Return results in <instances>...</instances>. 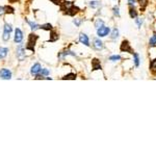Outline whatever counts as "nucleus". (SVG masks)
Returning a JSON list of instances; mask_svg holds the SVG:
<instances>
[{"mask_svg":"<svg viewBox=\"0 0 156 156\" xmlns=\"http://www.w3.org/2000/svg\"><path fill=\"white\" fill-rule=\"evenodd\" d=\"M119 36V30L117 28H114L112 30V39H117Z\"/></svg>","mask_w":156,"mask_h":156,"instance_id":"nucleus-24","label":"nucleus"},{"mask_svg":"<svg viewBox=\"0 0 156 156\" xmlns=\"http://www.w3.org/2000/svg\"><path fill=\"white\" fill-rule=\"evenodd\" d=\"M79 41H80L81 44H85V46H90L89 38H87V34H80V36H79Z\"/></svg>","mask_w":156,"mask_h":156,"instance_id":"nucleus-10","label":"nucleus"},{"mask_svg":"<svg viewBox=\"0 0 156 156\" xmlns=\"http://www.w3.org/2000/svg\"><path fill=\"white\" fill-rule=\"evenodd\" d=\"M50 1L54 3V4H61V0H50Z\"/></svg>","mask_w":156,"mask_h":156,"instance_id":"nucleus-31","label":"nucleus"},{"mask_svg":"<svg viewBox=\"0 0 156 156\" xmlns=\"http://www.w3.org/2000/svg\"><path fill=\"white\" fill-rule=\"evenodd\" d=\"M61 11H65L66 14L69 16H75L79 12V9L73 4V2H65L61 4Z\"/></svg>","mask_w":156,"mask_h":156,"instance_id":"nucleus-1","label":"nucleus"},{"mask_svg":"<svg viewBox=\"0 0 156 156\" xmlns=\"http://www.w3.org/2000/svg\"><path fill=\"white\" fill-rule=\"evenodd\" d=\"M23 40V32L21 31V29L17 28L15 30V43H21Z\"/></svg>","mask_w":156,"mask_h":156,"instance_id":"nucleus-8","label":"nucleus"},{"mask_svg":"<svg viewBox=\"0 0 156 156\" xmlns=\"http://www.w3.org/2000/svg\"><path fill=\"white\" fill-rule=\"evenodd\" d=\"M9 2H17L18 0H9Z\"/></svg>","mask_w":156,"mask_h":156,"instance_id":"nucleus-35","label":"nucleus"},{"mask_svg":"<svg viewBox=\"0 0 156 156\" xmlns=\"http://www.w3.org/2000/svg\"><path fill=\"white\" fill-rule=\"evenodd\" d=\"M93 47L96 50H101V49H103V43H102L99 39H95V40H94Z\"/></svg>","mask_w":156,"mask_h":156,"instance_id":"nucleus-11","label":"nucleus"},{"mask_svg":"<svg viewBox=\"0 0 156 156\" xmlns=\"http://www.w3.org/2000/svg\"><path fill=\"white\" fill-rule=\"evenodd\" d=\"M61 79H63V80H66V79H72V80H75V79H76V74L70 73V74H68V75L63 76Z\"/></svg>","mask_w":156,"mask_h":156,"instance_id":"nucleus-18","label":"nucleus"},{"mask_svg":"<svg viewBox=\"0 0 156 156\" xmlns=\"http://www.w3.org/2000/svg\"><path fill=\"white\" fill-rule=\"evenodd\" d=\"M150 46L151 47H154L156 46V32H154L153 36H152V38L150 39Z\"/></svg>","mask_w":156,"mask_h":156,"instance_id":"nucleus-19","label":"nucleus"},{"mask_svg":"<svg viewBox=\"0 0 156 156\" xmlns=\"http://www.w3.org/2000/svg\"><path fill=\"white\" fill-rule=\"evenodd\" d=\"M129 15H130L131 18H136L137 17V12H136V9H134L133 5H131L130 9H129Z\"/></svg>","mask_w":156,"mask_h":156,"instance_id":"nucleus-16","label":"nucleus"},{"mask_svg":"<svg viewBox=\"0 0 156 156\" xmlns=\"http://www.w3.org/2000/svg\"><path fill=\"white\" fill-rule=\"evenodd\" d=\"M11 32H12V26L9 24H4V29H3V36L2 39L4 42H7L11 38Z\"/></svg>","mask_w":156,"mask_h":156,"instance_id":"nucleus-4","label":"nucleus"},{"mask_svg":"<svg viewBox=\"0 0 156 156\" xmlns=\"http://www.w3.org/2000/svg\"><path fill=\"white\" fill-rule=\"evenodd\" d=\"M74 23H75L77 26H79L80 25V20H74Z\"/></svg>","mask_w":156,"mask_h":156,"instance_id":"nucleus-33","label":"nucleus"},{"mask_svg":"<svg viewBox=\"0 0 156 156\" xmlns=\"http://www.w3.org/2000/svg\"><path fill=\"white\" fill-rule=\"evenodd\" d=\"M103 24H104V22L102 21V20L98 19L97 21L95 22V27L98 29V28H100V27H101V26H103Z\"/></svg>","mask_w":156,"mask_h":156,"instance_id":"nucleus-23","label":"nucleus"},{"mask_svg":"<svg viewBox=\"0 0 156 156\" xmlns=\"http://www.w3.org/2000/svg\"><path fill=\"white\" fill-rule=\"evenodd\" d=\"M0 78L1 79H4V80H7V79H11L12 78V72L9 71V69H3L0 70Z\"/></svg>","mask_w":156,"mask_h":156,"instance_id":"nucleus-5","label":"nucleus"},{"mask_svg":"<svg viewBox=\"0 0 156 156\" xmlns=\"http://www.w3.org/2000/svg\"><path fill=\"white\" fill-rule=\"evenodd\" d=\"M150 70H151L152 74L156 75V58L153 59V61L150 63Z\"/></svg>","mask_w":156,"mask_h":156,"instance_id":"nucleus-15","label":"nucleus"},{"mask_svg":"<svg viewBox=\"0 0 156 156\" xmlns=\"http://www.w3.org/2000/svg\"><path fill=\"white\" fill-rule=\"evenodd\" d=\"M139 5H141V12H144L146 9V7L148 5V0H139Z\"/></svg>","mask_w":156,"mask_h":156,"instance_id":"nucleus-17","label":"nucleus"},{"mask_svg":"<svg viewBox=\"0 0 156 156\" xmlns=\"http://www.w3.org/2000/svg\"><path fill=\"white\" fill-rule=\"evenodd\" d=\"M40 28H42V29H44V30H49L50 31L51 29H52V25L51 24H44V25H41L40 26Z\"/></svg>","mask_w":156,"mask_h":156,"instance_id":"nucleus-22","label":"nucleus"},{"mask_svg":"<svg viewBox=\"0 0 156 156\" xmlns=\"http://www.w3.org/2000/svg\"><path fill=\"white\" fill-rule=\"evenodd\" d=\"M38 39H39V36H36V34H30L29 36H28V42H27L26 49L34 52V46H36V41H38Z\"/></svg>","mask_w":156,"mask_h":156,"instance_id":"nucleus-2","label":"nucleus"},{"mask_svg":"<svg viewBox=\"0 0 156 156\" xmlns=\"http://www.w3.org/2000/svg\"><path fill=\"white\" fill-rule=\"evenodd\" d=\"M120 50L122 51V52H128V53H131V54H133V50L132 48H131L130 44H129V42L127 40H124L122 42V44H121V47H120Z\"/></svg>","mask_w":156,"mask_h":156,"instance_id":"nucleus-3","label":"nucleus"},{"mask_svg":"<svg viewBox=\"0 0 156 156\" xmlns=\"http://www.w3.org/2000/svg\"><path fill=\"white\" fill-rule=\"evenodd\" d=\"M58 34H56L55 31H51L50 32V39H49V42H56L58 40Z\"/></svg>","mask_w":156,"mask_h":156,"instance_id":"nucleus-14","label":"nucleus"},{"mask_svg":"<svg viewBox=\"0 0 156 156\" xmlns=\"http://www.w3.org/2000/svg\"><path fill=\"white\" fill-rule=\"evenodd\" d=\"M136 24H137V26H139V27H141V24H143V19H141V18H137L136 19Z\"/></svg>","mask_w":156,"mask_h":156,"instance_id":"nucleus-30","label":"nucleus"},{"mask_svg":"<svg viewBox=\"0 0 156 156\" xmlns=\"http://www.w3.org/2000/svg\"><path fill=\"white\" fill-rule=\"evenodd\" d=\"M92 67H93V70L96 71V70H101V63H100V61L97 58H94L92 61Z\"/></svg>","mask_w":156,"mask_h":156,"instance_id":"nucleus-12","label":"nucleus"},{"mask_svg":"<svg viewBox=\"0 0 156 156\" xmlns=\"http://www.w3.org/2000/svg\"><path fill=\"white\" fill-rule=\"evenodd\" d=\"M41 74L42 76H47L49 75V71L47 69H41Z\"/></svg>","mask_w":156,"mask_h":156,"instance_id":"nucleus-28","label":"nucleus"},{"mask_svg":"<svg viewBox=\"0 0 156 156\" xmlns=\"http://www.w3.org/2000/svg\"><path fill=\"white\" fill-rule=\"evenodd\" d=\"M112 11H114V14L117 16V17H120V12H119V7H114V9H112Z\"/></svg>","mask_w":156,"mask_h":156,"instance_id":"nucleus-27","label":"nucleus"},{"mask_svg":"<svg viewBox=\"0 0 156 156\" xmlns=\"http://www.w3.org/2000/svg\"><path fill=\"white\" fill-rule=\"evenodd\" d=\"M4 9H5V13L7 14H14V11H15V9L11 7H4Z\"/></svg>","mask_w":156,"mask_h":156,"instance_id":"nucleus-25","label":"nucleus"},{"mask_svg":"<svg viewBox=\"0 0 156 156\" xmlns=\"http://www.w3.org/2000/svg\"><path fill=\"white\" fill-rule=\"evenodd\" d=\"M9 53V49L4 47H0V59H3Z\"/></svg>","mask_w":156,"mask_h":156,"instance_id":"nucleus-13","label":"nucleus"},{"mask_svg":"<svg viewBox=\"0 0 156 156\" xmlns=\"http://www.w3.org/2000/svg\"><path fill=\"white\" fill-rule=\"evenodd\" d=\"M109 59H110V61H120L121 56H120V55H112V56L109 57Z\"/></svg>","mask_w":156,"mask_h":156,"instance_id":"nucleus-26","label":"nucleus"},{"mask_svg":"<svg viewBox=\"0 0 156 156\" xmlns=\"http://www.w3.org/2000/svg\"><path fill=\"white\" fill-rule=\"evenodd\" d=\"M98 4H99L98 1H91V2H90V5H91L92 7H97Z\"/></svg>","mask_w":156,"mask_h":156,"instance_id":"nucleus-29","label":"nucleus"},{"mask_svg":"<svg viewBox=\"0 0 156 156\" xmlns=\"http://www.w3.org/2000/svg\"><path fill=\"white\" fill-rule=\"evenodd\" d=\"M41 69H42V67H41V65L39 63H34V66L31 67V70H30V73L32 74V75H36V74H39L41 72Z\"/></svg>","mask_w":156,"mask_h":156,"instance_id":"nucleus-9","label":"nucleus"},{"mask_svg":"<svg viewBox=\"0 0 156 156\" xmlns=\"http://www.w3.org/2000/svg\"><path fill=\"white\" fill-rule=\"evenodd\" d=\"M5 13V9H4V7H0V16L3 15Z\"/></svg>","mask_w":156,"mask_h":156,"instance_id":"nucleus-32","label":"nucleus"},{"mask_svg":"<svg viewBox=\"0 0 156 156\" xmlns=\"http://www.w3.org/2000/svg\"><path fill=\"white\" fill-rule=\"evenodd\" d=\"M27 23L29 24V26L31 27L32 30H36V29H39V28H40V26H39L38 24L34 23V22H31V21H28V20H27Z\"/></svg>","mask_w":156,"mask_h":156,"instance_id":"nucleus-20","label":"nucleus"},{"mask_svg":"<svg viewBox=\"0 0 156 156\" xmlns=\"http://www.w3.org/2000/svg\"><path fill=\"white\" fill-rule=\"evenodd\" d=\"M133 57H134V65H135V67H139V54L137 53H133Z\"/></svg>","mask_w":156,"mask_h":156,"instance_id":"nucleus-21","label":"nucleus"},{"mask_svg":"<svg viewBox=\"0 0 156 156\" xmlns=\"http://www.w3.org/2000/svg\"><path fill=\"white\" fill-rule=\"evenodd\" d=\"M109 31H110L109 27H106V26H101V27L97 29V34L99 36H106L108 34H109Z\"/></svg>","mask_w":156,"mask_h":156,"instance_id":"nucleus-6","label":"nucleus"},{"mask_svg":"<svg viewBox=\"0 0 156 156\" xmlns=\"http://www.w3.org/2000/svg\"><path fill=\"white\" fill-rule=\"evenodd\" d=\"M17 57L19 61H24V58H25V51H24L23 47L20 45V46H18L17 48Z\"/></svg>","mask_w":156,"mask_h":156,"instance_id":"nucleus-7","label":"nucleus"},{"mask_svg":"<svg viewBox=\"0 0 156 156\" xmlns=\"http://www.w3.org/2000/svg\"><path fill=\"white\" fill-rule=\"evenodd\" d=\"M128 2H129V4H130V5H134L135 0H128Z\"/></svg>","mask_w":156,"mask_h":156,"instance_id":"nucleus-34","label":"nucleus"}]
</instances>
